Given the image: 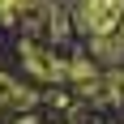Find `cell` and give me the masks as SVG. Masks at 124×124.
Masks as SVG:
<instances>
[{
	"label": "cell",
	"mask_w": 124,
	"mask_h": 124,
	"mask_svg": "<svg viewBox=\"0 0 124 124\" xmlns=\"http://www.w3.org/2000/svg\"><path fill=\"white\" fill-rule=\"evenodd\" d=\"M81 17H86V26H94V30H107V26L120 17V4H116V0H86Z\"/></svg>",
	"instance_id": "cell-1"
}]
</instances>
